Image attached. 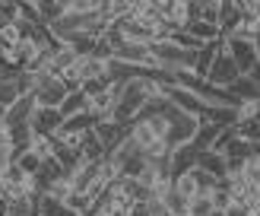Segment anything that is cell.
<instances>
[{"instance_id":"cell-1","label":"cell","mask_w":260,"mask_h":216,"mask_svg":"<svg viewBox=\"0 0 260 216\" xmlns=\"http://www.w3.org/2000/svg\"><path fill=\"white\" fill-rule=\"evenodd\" d=\"M165 118H168V131H165V146H168V149L190 146L193 137H197V127H200V121H203V118H197V114L178 111L172 102L165 105Z\"/></svg>"},{"instance_id":"cell-2","label":"cell","mask_w":260,"mask_h":216,"mask_svg":"<svg viewBox=\"0 0 260 216\" xmlns=\"http://www.w3.org/2000/svg\"><path fill=\"white\" fill-rule=\"evenodd\" d=\"M111 60L130 64V67H137V70H159V64H155V54H152V45L124 42L121 48H114V51H111Z\"/></svg>"},{"instance_id":"cell-3","label":"cell","mask_w":260,"mask_h":216,"mask_svg":"<svg viewBox=\"0 0 260 216\" xmlns=\"http://www.w3.org/2000/svg\"><path fill=\"white\" fill-rule=\"evenodd\" d=\"M225 38V51L229 57L238 64V70L248 76L257 64H260V54H257V42H251V38H241V35H222Z\"/></svg>"},{"instance_id":"cell-4","label":"cell","mask_w":260,"mask_h":216,"mask_svg":"<svg viewBox=\"0 0 260 216\" xmlns=\"http://www.w3.org/2000/svg\"><path fill=\"white\" fill-rule=\"evenodd\" d=\"M70 89L63 86V80H57V76H38L35 83V105L38 108H60L63 99H67Z\"/></svg>"},{"instance_id":"cell-5","label":"cell","mask_w":260,"mask_h":216,"mask_svg":"<svg viewBox=\"0 0 260 216\" xmlns=\"http://www.w3.org/2000/svg\"><path fill=\"white\" fill-rule=\"evenodd\" d=\"M238 76H244L241 70H238V64L229 57V51H222L216 60H213V67H210V76H206V83H210L213 89H225L229 92V86L238 80Z\"/></svg>"},{"instance_id":"cell-6","label":"cell","mask_w":260,"mask_h":216,"mask_svg":"<svg viewBox=\"0 0 260 216\" xmlns=\"http://www.w3.org/2000/svg\"><path fill=\"white\" fill-rule=\"evenodd\" d=\"M165 99L172 102V105H175L178 111L197 114V118H203V111H206V105L200 102V96H197V92H190V89H181V86H168Z\"/></svg>"},{"instance_id":"cell-7","label":"cell","mask_w":260,"mask_h":216,"mask_svg":"<svg viewBox=\"0 0 260 216\" xmlns=\"http://www.w3.org/2000/svg\"><path fill=\"white\" fill-rule=\"evenodd\" d=\"M60 124H63L60 108H35L32 121H29V127H32L38 137H54L60 131Z\"/></svg>"},{"instance_id":"cell-8","label":"cell","mask_w":260,"mask_h":216,"mask_svg":"<svg viewBox=\"0 0 260 216\" xmlns=\"http://www.w3.org/2000/svg\"><path fill=\"white\" fill-rule=\"evenodd\" d=\"M35 96H19L13 105L7 108V118H4V127L7 131H13V127H22V124H29L32 121V114H35Z\"/></svg>"},{"instance_id":"cell-9","label":"cell","mask_w":260,"mask_h":216,"mask_svg":"<svg viewBox=\"0 0 260 216\" xmlns=\"http://www.w3.org/2000/svg\"><path fill=\"white\" fill-rule=\"evenodd\" d=\"M225 51V38L219 35L216 42H210V45H203L200 51H197V64H193V73L200 76V80H206V76H210V67H213V60L219 57Z\"/></svg>"},{"instance_id":"cell-10","label":"cell","mask_w":260,"mask_h":216,"mask_svg":"<svg viewBox=\"0 0 260 216\" xmlns=\"http://www.w3.org/2000/svg\"><path fill=\"white\" fill-rule=\"evenodd\" d=\"M95 124H99V118L92 111H83V114H73V118H67L60 124V131L54 134V137H83V134H89V131H95Z\"/></svg>"},{"instance_id":"cell-11","label":"cell","mask_w":260,"mask_h":216,"mask_svg":"<svg viewBox=\"0 0 260 216\" xmlns=\"http://www.w3.org/2000/svg\"><path fill=\"white\" fill-rule=\"evenodd\" d=\"M130 140H134V146L140 152H149L155 143H159V137H155L152 131V124L146 118H137V121H130Z\"/></svg>"},{"instance_id":"cell-12","label":"cell","mask_w":260,"mask_h":216,"mask_svg":"<svg viewBox=\"0 0 260 216\" xmlns=\"http://www.w3.org/2000/svg\"><path fill=\"white\" fill-rule=\"evenodd\" d=\"M197 156L200 152L193 149V146H181L172 152V165H168V175L178 178V175H187L190 169H197Z\"/></svg>"},{"instance_id":"cell-13","label":"cell","mask_w":260,"mask_h":216,"mask_svg":"<svg viewBox=\"0 0 260 216\" xmlns=\"http://www.w3.org/2000/svg\"><path fill=\"white\" fill-rule=\"evenodd\" d=\"M241 22V4L235 0H219V32L222 35H232Z\"/></svg>"},{"instance_id":"cell-14","label":"cell","mask_w":260,"mask_h":216,"mask_svg":"<svg viewBox=\"0 0 260 216\" xmlns=\"http://www.w3.org/2000/svg\"><path fill=\"white\" fill-rule=\"evenodd\" d=\"M35 7H38V19H42L45 29L67 16V0H35Z\"/></svg>"},{"instance_id":"cell-15","label":"cell","mask_w":260,"mask_h":216,"mask_svg":"<svg viewBox=\"0 0 260 216\" xmlns=\"http://www.w3.org/2000/svg\"><path fill=\"white\" fill-rule=\"evenodd\" d=\"M197 165L206 172V175H213L216 181H222V178H229V165H225V156H219V152L213 149H206L197 156Z\"/></svg>"},{"instance_id":"cell-16","label":"cell","mask_w":260,"mask_h":216,"mask_svg":"<svg viewBox=\"0 0 260 216\" xmlns=\"http://www.w3.org/2000/svg\"><path fill=\"white\" fill-rule=\"evenodd\" d=\"M184 32H187L197 45H210V42H216V38L222 35V32H219V25H210V22H203V19H190Z\"/></svg>"},{"instance_id":"cell-17","label":"cell","mask_w":260,"mask_h":216,"mask_svg":"<svg viewBox=\"0 0 260 216\" xmlns=\"http://www.w3.org/2000/svg\"><path fill=\"white\" fill-rule=\"evenodd\" d=\"M229 96L235 102H254V99H260V89L251 76H238V80L229 86Z\"/></svg>"},{"instance_id":"cell-18","label":"cell","mask_w":260,"mask_h":216,"mask_svg":"<svg viewBox=\"0 0 260 216\" xmlns=\"http://www.w3.org/2000/svg\"><path fill=\"white\" fill-rule=\"evenodd\" d=\"M89 111V99L83 89H76V92H67V99H63V105H60V114H63V121L73 118V114H83Z\"/></svg>"},{"instance_id":"cell-19","label":"cell","mask_w":260,"mask_h":216,"mask_svg":"<svg viewBox=\"0 0 260 216\" xmlns=\"http://www.w3.org/2000/svg\"><path fill=\"white\" fill-rule=\"evenodd\" d=\"M219 131H222V127H216V124H210V121H200V127H197V137H193V149L197 152H206L213 146V140L219 137Z\"/></svg>"},{"instance_id":"cell-20","label":"cell","mask_w":260,"mask_h":216,"mask_svg":"<svg viewBox=\"0 0 260 216\" xmlns=\"http://www.w3.org/2000/svg\"><path fill=\"white\" fill-rule=\"evenodd\" d=\"M172 188H175V191H178V194L184 197L187 203H190L193 197L200 194V184H197V178H193V169H190L187 175H178V178H172Z\"/></svg>"},{"instance_id":"cell-21","label":"cell","mask_w":260,"mask_h":216,"mask_svg":"<svg viewBox=\"0 0 260 216\" xmlns=\"http://www.w3.org/2000/svg\"><path fill=\"white\" fill-rule=\"evenodd\" d=\"M162 203H165V210L172 213V216H190V213H187V200L181 197L175 188H172V191H168V194L162 197Z\"/></svg>"},{"instance_id":"cell-22","label":"cell","mask_w":260,"mask_h":216,"mask_svg":"<svg viewBox=\"0 0 260 216\" xmlns=\"http://www.w3.org/2000/svg\"><path fill=\"white\" fill-rule=\"evenodd\" d=\"M29 149H32L42 162L54 159V137H38V134H35V140H32V146H29Z\"/></svg>"},{"instance_id":"cell-23","label":"cell","mask_w":260,"mask_h":216,"mask_svg":"<svg viewBox=\"0 0 260 216\" xmlns=\"http://www.w3.org/2000/svg\"><path fill=\"white\" fill-rule=\"evenodd\" d=\"M16 165H19V169H22L25 175H32V178H35L38 172H42V165H45V162L38 159L32 149H25V152H19V156H16Z\"/></svg>"},{"instance_id":"cell-24","label":"cell","mask_w":260,"mask_h":216,"mask_svg":"<svg viewBox=\"0 0 260 216\" xmlns=\"http://www.w3.org/2000/svg\"><path fill=\"white\" fill-rule=\"evenodd\" d=\"M235 140H238V134H235V127H222V131H219V137L213 140V152H219V156H225V152H229V146L232 143H235Z\"/></svg>"},{"instance_id":"cell-25","label":"cell","mask_w":260,"mask_h":216,"mask_svg":"<svg viewBox=\"0 0 260 216\" xmlns=\"http://www.w3.org/2000/svg\"><path fill=\"white\" fill-rule=\"evenodd\" d=\"M16 99H19L16 83H13V80H0V108H10Z\"/></svg>"},{"instance_id":"cell-26","label":"cell","mask_w":260,"mask_h":216,"mask_svg":"<svg viewBox=\"0 0 260 216\" xmlns=\"http://www.w3.org/2000/svg\"><path fill=\"white\" fill-rule=\"evenodd\" d=\"M210 210H213L210 194H197V197H193V200L187 203V213H190V216H206Z\"/></svg>"},{"instance_id":"cell-27","label":"cell","mask_w":260,"mask_h":216,"mask_svg":"<svg viewBox=\"0 0 260 216\" xmlns=\"http://www.w3.org/2000/svg\"><path fill=\"white\" fill-rule=\"evenodd\" d=\"M200 19L210 22V25H219V4L216 0H203L200 4Z\"/></svg>"},{"instance_id":"cell-28","label":"cell","mask_w":260,"mask_h":216,"mask_svg":"<svg viewBox=\"0 0 260 216\" xmlns=\"http://www.w3.org/2000/svg\"><path fill=\"white\" fill-rule=\"evenodd\" d=\"M130 216H152L149 200H146V203H134V207H130Z\"/></svg>"},{"instance_id":"cell-29","label":"cell","mask_w":260,"mask_h":216,"mask_svg":"<svg viewBox=\"0 0 260 216\" xmlns=\"http://www.w3.org/2000/svg\"><path fill=\"white\" fill-rule=\"evenodd\" d=\"M0 216H10V200L0 194Z\"/></svg>"},{"instance_id":"cell-30","label":"cell","mask_w":260,"mask_h":216,"mask_svg":"<svg viewBox=\"0 0 260 216\" xmlns=\"http://www.w3.org/2000/svg\"><path fill=\"white\" fill-rule=\"evenodd\" d=\"M248 76H251V80H254V83H257V89H260V64H257V67H254V70H251V73H248Z\"/></svg>"},{"instance_id":"cell-31","label":"cell","mask_w":260,"mask_h":216,"mask_svg":"<svg viewBox=\"0 0 260 216\" xmlns=\"http://www.w3.org/2000/svg\"><path fill=\"white\" fill-rule=\"evenodd\" d=\"M190 19H200V4H190Z\"/></svg>"},{"instance_id":"cell-32","label":"cell","mask_w":260,"mask_h":216,"mask_svg":"<svg viewBox=\"0 0 260 216\" xmlns=\"http://www.w3.org/2000/svg\"><path fill=\"white\" fill-rule=\"evenodd\" d=\"M4 118H7V108H0V127H4Z\"/></svg>"}]
</instances>
